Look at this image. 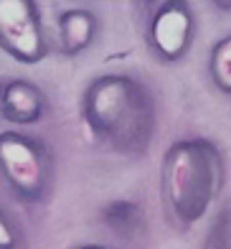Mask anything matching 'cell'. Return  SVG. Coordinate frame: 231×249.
Instances as JSON below:
<instances>
[{
    "label": "cell",
    "instance_id": "13",
    "mask_svg": "<svg viewBox=\"0 0 231 249\" xmlns=\"http://www.w3.org/2000/svg\"><path fill=\"white\" fill-rule=\"evenodd\" d=\"M0 117H3V82H0Z\"/></svg>",
    "mask_w": 231,
    "mask_h": 249
},
{
    "label": "cell",
    "instance_id": "6",
    "mask_svg": "<svg viewBox=\"0 0 231 249\" xmlns=\"http://www.w3.org/2000/svg\"><path fill=\"white\" fill-rule=\"evenodd\" d=\"M46 115V97L28 79L3 82V120L16 127H31Z\"/></svg>",
    "mask_w": 231,
    "mask_h": 249
},
{
    "label": "cell",
    "instance_id": "5",
    "mask_svg": "<svg viewBox=\"0 0 231 249\" xmlns=\"http://www.w3.org/2000/svg\"><path fill=\"white\" fill-rule=\"evenodd\" d=\"M147 46L160 61L176 64L186 56L195 38V13L183 0L158 3L147 20Z\"/></svg>",
    "mask_w": 231,
    "mask_h": 249
},
{
    "label": "cell",
    "instance_id": "10",
    "mask_svg": "<svg viewBox=\"0 0 231 249\" xmlns=\"http://www.w3.org/2000/svg\"><path fill=\"white\" fill-rule=\"evenodd\" d=\"M201 249H231V196L224 198V203L213 213Z\"/></svg>",
    "mask_w": 231,
    "mask_h": 249
},
{
    "label": "cell",
    "instance_id": "8",
    "mask_svg": "<svg viewBox=\"0 0 231 249\" xmlns=\"http://www.w3.org/2000/svg\"><path fill=\"white\" fill-rule=\"evenodd\" d=\"M56 33H59V51L64 56H79L94 43L99 33V18L89 8L61 10L56 18Z\"/></svg>",
    "mask_w": 231,
    "mask_h": 249
},
{
    "label": "cell",
    "instance_id": "3",
    "mask_svg": "<svg viewBox=\"0 0 231 249\" xmlns=\"http://www.w3.org/2000/svg\"><path fill=\"white\" fill-rule=\"evenodd\" d=\"M0 178L10 194L31 206H43L51 198L56 160L41 138L18 130L0 132Z\"/></svg>",
    "mask_w": 231,
    "mask_h": 249
},
{
    "label": "cell",
    "instance_id": "11",
    "mask_svg": "<svg viewBox=\"0 0 231 249\" xmlns=\"http://www.w3.org/2000/svg\"><path fill=\"white\" fill-rule=\"evenodd\" d=\"M0 249H23V234L18 224L0 209Z\"/></svg>",
    "mask_w": 231,
    "mask_h": 249
},
{
    "label": "cell",
    "instance_id": "4",
    "mask_svg": "<svg viewBox=\"0 0 231 249\" xmlns=\"http://www.w3.org/2000/svg\"><path fill=\"white\" fill-rule=\"evenodd\" d=\"M0 49L20 64H38L49 53L41 10L33 0H0Z\"/></svg>",
    "mask_w": 231,
    "mask_h": 249
},
{
    "label": "cell",
    "instance_id": "7",
    "mask_svg": "<svg viewBox=\"0 0 231 249\" xmlns=\"http://www.w3.org/2000/svg\"><path fill=\"white\" fill-rule=\"evenodd\" d=\"M97 224L122 242H142L147 234L145 206L135 198H112L97 209Z\"/></svg>",
    "mask_w": 231,
    "mask_h": 249
},
{
    "label": "cell",
    "instance_id": "12",
    "mask_svg": "<svg viewBox=\"0 0 231 249\" xmlns=\"http://www.w3.org/2000/svg\"><path fill=\"white\" fill-rule=\"evenodd\" d=\"M74 249H109V247H105V244H79Z\"/></svg>",
    "mask_w": 231,
    "mask_h": 249
},
{
    "label": "cell",
    "instance_id": "14",
    "mask_svg": "<svg viewBox=\"0 0 231 249\" xmlns=\"http://www.w3.org/2000/svg\"><path fill=\"white\" fill-rule=\"evenodd\" d=\"M216 5H218V8H224V10H226V8H231V3H216Z\"/></svg>",
    "mask_w": 231,
    "mask_h": 249
},
{
    "label": "cell",
    "instance_id": "1",
    "mask_svg": "<svg viewBox=\"0 0 231 249\" xmlns=\"http://www.w3.org/2000/svg\"><path fill=\"white\" fill-rule=\"evenodd\" d=\"M82 122L91 140L127 158H142L158 127V105L142 79L102 74L91 79L82 99Z\"/></svg>",
    "mask_w": 231,
    "mask_h": 249
},
{
    "label": "cell",
    "instance_id": "2",
    "mask_svg": "<svg viewBox=\"0 0 231 249\" xmlns=\"http://www.w3.org/2000/svg\"><path fill=\"white\" fill-rule=\"evenodd\" d=\"M226 183V160L209 138L176 140L163 155L160 196L168 221L188 231L218 201Z\"/></svg>",
    "mask_w": 231,
    "mask_h": 249
},
{
    "label": "cell",
    "instance_id": "9",
    "mask_svg": "<svg viewBox=\"0 0 231 249\" xmlns=\"http://www.w3.org/2000/svg\"><path fill=\"white\" fill-rule=\"evenodd\" d=\"M209 74L218 92L231 94V36L213 43L209 53Z\"/></svg>",
    "mask_w": 231,
    "mask_h": 249
}]
</instances>
